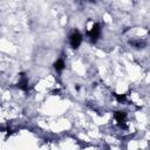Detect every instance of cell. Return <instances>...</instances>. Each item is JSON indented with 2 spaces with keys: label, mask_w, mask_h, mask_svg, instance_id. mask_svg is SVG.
Segmentation results:
<instances>
[{
  "label": "cell",
  "mask_w": 150,
  "mask_h": 150,
  "mask_svg": "<svg viewBox=\"0 0 150 150\" xmlns=\"http://www.w3.org/2000/svg\"><path fill=\"white\" fill-rule=\"evenodd\" d=\"M64 61L62 60V59H59V60H56V62L54 63V68L57 70V71H61L63 68H64Z\"/></svg>",
  "instance_id": "5"
},
{
  "label": "cell",
  "mask_w": 150,
  "mask_h": 150,
  "mask_svg": "<svg viewBox=\"0 0 150 150\" xmlns=\"http://www.w3.org/2000/svg\"><path fill=\"white\" fill-rule=\"evenodd\" d=\"M69 42H70V46L73 47V48H79V46L81 45V42H82V35L77 32V30H75V32H73L71 34H70V36H69Z\"/></svg>",
  "instance_id": "1"
},
{
  "label": "cell",
  "mask_w": 150,
  "mask_h": 150,
  "mask_svg": "<svg viewBox=\"0 0 150 150\" xmlns=\"http://www.w3.org/2000/svg\"><path fill=\"white\" fill-rule=\"evenodd\" d=\"M89 38H90V40L93 41V42H96V40L98 39V36H100V34H101V28H100V25L98 23H95L93 27H91V29L89 30Z\"/></svg>",
  "instance_id": "2"
},
{
  "label": "cell",
  "mask_w": 150,
  "mask_h": 150,
  "mask_svg": "<svg viewBox=\"0 0 150 150\" xmlns=\"http://www.w3.org/2000/svg\"><path fill=\"white\" fill-rule=\"evenodd\" d=\"M18 87L22 90H27L28 89V79L26 77L25 74H21L20 75V80H19V83H18Z\"/></svg>",
  "instance_id": "3"
},
{
  "label": "cell",
  "mask_w": 150,
  "mask_h": 150,
  "mask_svg": "<svg viewBox=\"0 0 150 150\" xmlns=\"http://www.w3.org/2000/svg\"><path fill=\"white\" fill-rule=\"evenodd\" d=\"M114 116H115V118H116V121H117L118 123H123V122L125 121L127 114H125L124 111H116Z\"/></svg>",
  "instance_id": "4"
},
{
  "label": "cell",
  "mask_w": 150,
  "mask_h": 150,
  "mask_svg": "<svg viewBox=\"0 0 150 150\" xmlns=\"http://www.w3.org/2000/svg\"><path fill=\"white\" fill-rule=\"evenodd\" d=\"M116 97H117V100H120V101H123L124 98H125V96L124 95H115Z\"/></svg>",
  "instance_id": "6"
}]
</instances>
